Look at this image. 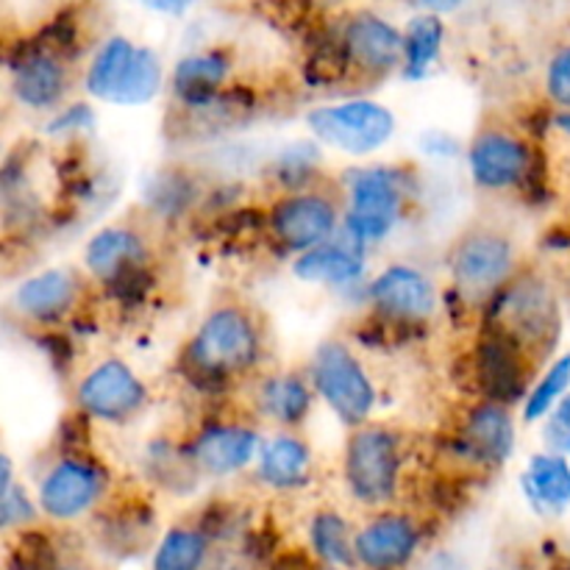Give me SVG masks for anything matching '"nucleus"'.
Listing matches in <instances>:
<instances>
[{
	"label": "nucleus",
	"instance_id": "obj_1",
	"mask_svg": "<svg viewBox=\"0 0 570 570\" xmlns=\"http://www.w3.org/2000/svg\"><path fill=\"white\" fill-rule=\"evenodd\" d=\"M265 360V323L245 301L212 306L189 340L178 365L198 387H228L248 379Z\"/></svg>",
	"mask_w": 570,
	"mask_h": 570
},
{
	"label": "nucleus",
	"instance_id": "obj_2",
	"mask_svg": "<svg viewBox=\"0 0 570 570\" xmlns=\"http://www.w3.org/2000/svg\"><path fill=\"white\" fill-rule=\"evenodd\" d=\"M488 328L521 345L540 367L560 343V295L540 273L523 271L488 306Z\"/></svg>",
	"mask_w": 570,
	"mask_h": 570
},
{
	"label": "nucleus",
	"instance_id": "obj_3",
	"mask_svg": "<svg viewBox=\"0 0 570 570\" xmlns=\"http://www.w3.org/2000/svg\"><path fill=\"white\" fill-rule=\"evenodd\" d=\"M445 265L454 295L473 312L488 309L501 289L521 273L515 239L495 226L465 228L451 243Z\"/></svg>",
	"mask_w": 570,
	"mask_h": 570
},
{
	"label": "nucleus",
	"instance_id": "obj_4",
	"mask_svg": "<svg viewBox=\"0 0 570 570\" xmlns=\"http://www.w3.org/2000/svg\"><path fill=\"white\" fill-rule=\"evenodd\" d=\"M404 476V438L384 423L351 429L343 451V479L351 499L371 510L395 501Z\"/></svg>",
	"mask_w": 570,
	"mask_h": 570
},
{
	"label": "nucleus",
	"instance_id": "obj_5",
	"mask_svg": "<svg viewBox=\"0 0 570 570\" xmlns=\"http://www.w3.org/2000/svg\"><path fill=\"white\" fill-rule=\"evenodd\" d=\"M309 382L317 399L337 415L343 426L360 429L371 423L379 395L365 365L348 343L337 337L323 340L312 354Z\"/></svg>",
	"mask_w": 570,
	"mask_h": 570
},
{
	"label": "nucleus",
	"instance_id": "obj_6",
	"mask_svg": "<svg viewBox=\"0 0 570 570\" xmlns=\"http://www.w3.org/2000/svg\"><path fill=\"white\" fill-rule=\"evenodd\" d=\"M410 189L395 167H367L354 173L343 198V223L360 248L384 243L404 220Z\"/></svg>",
	"mask_w": 570,
	"mask_h": 570
},
{
	"label": "nucleus",
	"instance_id": "obj_7",
	"mask_svg": "<svg viewBox=\"0 0 570 570\" xmlns=\"http://www.w3.org/2000/svg\"><path fill=\"white\" fill-rule=\"evenodd\" d=\"M267 234L287 254L301 256L323 243H332L343 223V204L337 195L321 187L289 189L271 204L265 215Z\"/></svg>",
	"mask_w": 570,
	"mask_h": 570
},
{
	"label": "nucleus",
	"instance_id": "obj_8",
	"mask_svg": "<svg viewBox=\"0 0 570 570\" xmlns=\"http://www.w3.org/2000/svg\"><path fill=\"white\" fill-rule=\"evenodd\" d=\"M306 126L317 142L362 159V156L379 154L393 139L399 120L379 100L354 98L343 104L317 106L306 115Z\"/></svg>",
	"mask_w": 570,
	"mask_h": 570
},
{
	"label": "nucleus",
	"instance_id": "obj_9",
	"mask_svg": "<svg viewBox=\"0 0 570 570\" xmlns=\"http://www.w3.org/2000/svg\"><path fill=\"white\" fill-rule=\"evenodd\" d=\"M150 404L148 384L120 356H106L76 384V410L87 421L106 426L134 423Z\"/></svg>",
	"mask_w": 570,
	"mask_h": 570
},
{
	"label": "nucleus",
	"instance_id": "obj_10",
	"mask_svg": "<svg viewBox=\"0 0 570 570\" xmlns=\"http://www.w3.org/2000/svg\"><path fill=\"white\" fill-rule=\"evenodd\" d=\"M109 490V471L83 451H67L48 468L37 488V504L48 521L72 523L89 515Z\"/></svg>",
	"mask_w": 570,
	"mask_h": 570
},
{
	"label": "nucleus",
	"instance_id": "obj_11",
	"mask_svg": "<svg viewBox=\"0 0 570 570\" xmlns=\"http://www.w3.org/2000/svg\"><path fill=\"white\" fill-rule=\"evenodd\" d=\"M468 173L484 193H510L532 181L538 150L523 134L504 126H484L465 150Z\"/></svg>",
	"mask_w": 570,
	"mask_h": 570
},
{
	"label": "nucleus",
	"instance_id": "obj_12",
	"mask_svg": "<svg viewBox=\"0 0 570 570\" xmlns=\"http://www.w3.org/2000/svg\"><path fill=\"white\" fill-rule=\"evenodd\" d=\"M471 373L479 399L512 406L527 401L529 390L538 382L534 373H540V365L521 345L484 326L471 351Z\"/></svg>",
	"mask_w": 570,
	"mask_h": 570
},
{
	"label": "nucleus",
	"instance_id": "obj_13",
	"mask_svg": "<svg viewBox=\"0 0 570 570\" xmlns=\"http://www.w3.org/2000/svg\"><path fill=\"white\" fill-rule=\"evenodd\" d=\"M367 306L382 323L395 328H421L438 315L440 295L421 267L395 262L367 287Z\"/></svg>",
	"mask_w": 570,
	"mask_h": 570
},
{
	"label": "nucleus",
	"instance_id": "obj_14",
	"mask_svg": "<svg viewBox=\"0 0 570 570\" xmlns=\"http://www.w3.org/2000/svg\"><path fill=\"white\" fill-rule=\"evenodd\" d=\"M518 423L512 406L476 399L456 421L454 449L476 471H501L515 454Z\"/></svg>",
	"mask_w": 570,
	"mask_h": 570
},
{
	"label": "nucleus",
	"instance_id": "obj_15",
	"mask_svg": "<svg viewBox=\"0 0 570 570\" xmlns=\"http://www.w3.org/2000/svg\"><path fill=\"white\" fill-rule=\"evenodd\" d=\"M148 239L131 223L104 226L83 248V271L89 282L109 289H131L148 273Z\"/></svg>",
	"mask_w": 570,
	"mask_h": 570
},
{
	"label": "nucleus",
	"instance_id": "obj_16",
	"mask_svg": "<svg viewBox=\"0 0 570 570\" xmlns=\"http://www.w3.org/2000/svg\"><path fill=\"white\" fill-rule=\"evenodd\" d=\"M89 282L72 267H48L22 278L11 293V312L26 326L53 328L81 309Z\"/></svg>",
	"mask_w": 570,
	"mask_h": 570
},
{
	"label": "nucleus",
	"instance_id": "obj_17",
	"mask_svg": "<svg viewBox=\"0 0 570 570\" xmlns=\"http://www.w3.org/2000/svg\"><path fill=\"white\" fill-rule=\"evenodd\" d=\"M262 434L250 423L239 421H209L189 434L184 454L195 473L212 479H226L245 471L259 460Z\"/></svg>",
	"mask_w": 570,
	"mask_h": 570
},
{
	"label": "nucleus",
	"instance_id": "obj_18",
	"mask_svg": "<svg viewBox=\"0 0 570 570\" xmlns=\"http://www.w3.org/2000/svg\"><path fill=\"white\" fill-rule=\"evenodd\" d=\"M340 50L345 65L373 81L404 67V33L371 11H360L345 22Z\"/></svg>",
	"mask_w": 570,
	"mask_h": 570
},
{
	"label": "nucleus",
	"instance_id": "obj_19",
	"mask_svg": "<svg viewBox=\"0 0 570 570\" xmlns=\"http://www.w3.org/2000/svg\"><path fill=\"white\" fill-rule=\"evenodd\" d=\"M423 543V529L410 512H376L356 532V566L365 570H406Z\"/></svg>",
	"mask_w": 570,
	"mask_h": 570
},
{
	"label": "nucleus",
	"instance_id": "obj_20",
	"mask_svg": "<svg viewBox=\"0 0 570 570\" xmlns=\"http://www.w3.org/2000/svg\"><path fill=\"white\" fill-rule=\"evenodd\" d=\"M11 92L31 111L56 109L70 92V67L50 48L28 50L11 70Z\"/></svg>",
	"mask_w": 570,
	"mask_h": 570
},
{
	"label": "nucleus",
	"instance_id": "obj_21",
	"mask_svg": "<svg viewBox=\"0 0 570 570\" xmlns=\"http://www.w3.org/2000/svg\"><path fill=\"white\" fill-rule=\"evenodd\" d=\"M315 401L317 393L309 376L295 371L267 373L256 382L254 390V406L259 417L276 423L284 432H295L304 426L315 410Z\"/></svg>",
	"mask_w": 570,
	"mask_h": 570
},
{
	"label": "nucleus",
	"instance_id": "obj_22",
	"mask_svg": "<svg viewBox=\"0 0 570 570\" xmlns=\"http://www.w3.org/2000/svg\"><path fill=\"white\" fill-rule=\"evenodd\" d=\"M315 454L309 443L295 432H282L262 445L256 476L273 493H298L312 482Z\"/></svg>",
	"mask_w": 570,
	"mask_h": 570
},
{
	"label": "nucleus",
	"instance_id": "obj_23",
	"mask_svg": "<svg viewBox=\"0 0 570 570\" xmlns=\"http://www.w3.org/2000/svg\"><path fill=\"white\" fill-rule=\"evenodd\" d=\"M228 76H232V59L223 50L184 56L173 70V95L184 109H209L220 98Z\"/></svg>",
	"mask_w": 570,
	"mask_h": 570
},
{
	"label": "nucleus",
	"instance_id": "obj_24",
	"mask_svg": "<svg viewBox=\"0 0 570 570\" xmlns=\"http://www.w3.org/2000/svg\"><path fill=\"white\" fill-rule=\"evenodd\" d=\"M523 495L540 515H562L570 507V462L554 451H540L521 476Z\"/></svg>",
	"mask_w": 570,
	"mask_h": 570
},
{
	"label": "nucleus",
	"instance_id": "obj_25",
	"mask_svg": "<svg viewBox=\"0 0 570 570\" xmlns=\"http://www.w3.org/2000/svg\"><path fill=\"white\" fill-rule=\"evenodd\" d=\"M365 273V259L356 248L343 243H323L293 259V276L304 284L348 287Z\"/></svg>",
	"mask_w": 570,
	"mask_h": 570
},
{
	"label": "nucleus",
	"instance_id": "obj_26",
	"mask_svg": "<svg viewBox=\"0 0 570 570\" xmlns=\"http://www.w3.org/2000/svg\"><path fill=\"white\" fill-rule=\"evenodd\" d=\"M312 554L323 568H354L356 566V532L348 518L334 507H321L309 521Z\"/></svg>",
	"mask_w": 570,
	"mask_h": 570
},
{
	"label": "nucleus",
	"instance_id": "obj_27",
	"mask_svg": "<svg viewBox=\"0 0 570 570\" xmlns=\"http://www.w3.org/2000/svg\"><path fill=\"white\" fill-rule=\"evenodd\" d=\"M134 56H137V45L128 42L126 37L106 39L98 53L92 56V61H89V70L83 76V89L92 98L111 104L115 95L120 92L122 81H126Z\"/></svg>",
	"mask_w": 570,
	"mask_h": 570
},
{
	"label": "nucleus",
	"instance_id": "obj_28",
	"mask_svg": "<svg viewBox=\"0 0 570 570\" xmlns=\"http://www.w3.org/2000/svg\"><path fill=\"white\" fill-rule=\"evenodd\" d=\"M445 39V26L434 11L426 14H417L410 26L404 28V76L410 81H421L429 76V70L434 67V61L440 59V50H443Z\"/></svg>",
	"mask_w": 570,
	"mask_h": 570
},
{
	"label": "nucleus",
	"instance_id": "obj_29",
	"mask_svg": "<svg viewBox=\"0 0 570 570\" xmlns=\"http://www.w3.org/2000/svg\"><path fill=\"white\" fill-rule=\"evenodd\" d=\"M209 560V534L200 527H170L161 534L150 570H204Z\"/></svg>",
	"mask_w": 570,
	"mask_h": 570
},
{
	"label": "nucleus",
	"instance_id": "obj_30",
	"mask_svg": "<svg viewBox=\"0 0 570 570\" xmlns=\"http://www.w3.org/2000/svg\"><path fill=\"white\" fill-rule=\"evenodd\" d=\"M570 395V351L554 356L549 365L540 371L538 382L529 390L527 401L521 404L523 423H540L562 404V399Z\"/></svg>",
	"mask_w": 570,
	"mask_h": 570
},
{
	"label": "nucleus",
	"instance_id": "obj_31",
	"mask_svg": "<svg viewBox=\"0 0 570 570\" xmlns=\"http://www.w3.org/2000/svg\"><path fill=\"white\" fill-rule=\"evenodd\" d=\"M161 81H165V70H161V59L156 50L137 48L128 76L122 81L120 92L115 95L111 104L115 106H145L159 95Z\"/></svg>",
	"mask_w": 570,
	"mask_h": 570
},
{
	"label": "nucleus",
	"instance_id": "obj_32",
	"mask_svg": "<svg viewBox=\"0 0 570 570\" xmlns=\"http://www.w3.org/2000/svg\"><path fill=\"white\" fill-rule=\"evenodd\" d=\"M0 495H3L0 499V521H3L6 532H14V529L22 532V529L37 521V515H42L37 499H31L22 484H9Z\"/></svg>",
	"mask_w": 570,
	"mask_h": 570
},
{
	"label": "nucleus",
	"instance_id": "obj_33",
	"mask_svg": "<svg viewBox=\"0 0 570 570\" xmlns=\"http://www.w3.org/2000/svg\"><path fill=\"white\" fill-rule=\"evenodd\" d=\"M546 95L557 111H570V45L557 50L546 67Z\"/></svg>",
	"mask_w": 570,
	"mask_h": 570
},
{
	"label": "nucleus",
	"instance_id": "obj_34",
	"mask_svg": "<svg viewBox=\"0 0 570 570\" xmlns=\"http://www.w3.org/2000/svg\"><path fill=\"white\" fill-rule=\"evenodd\" d=\"M543 440L549 445V451L554 454L570 456V395L562 399V404L546 417L543 426Z\"/></svg>",
	"mask_w": 570,
	"mask_h": 570
},
{
	"label": "nucleus",
	"instance_id": "obj_35",
	"mask_svg": "<svg viewBox=\"0 0 570 570\" xmlns=\"http://www.w3.org/2000/svg\"><path fill=\"white\" fill-rule=\"evenodd\" d=\"M142 3L159 14H184L193 6V0H142Z\"/></svg>",
	"mask_w": 570,
	"mask_h": 570
},
{
	"label": "nucleus",
	"instance_id": "obj_36",
	"mask_svg": "<svg viewBox=\"0 0 570 570\" xmlns=\"http://www.w3.org/2000/svg\"><path fill=\"white\" fill-rule=\"evenodd\" d=\"M554 128L562 134V137L570 139V111H557V115H554Z\"/></svg>",
	"mask_w": 570,
	"mask_h": 570
},
{
	"label": "nucleus",
	"instance_id": "obj_37",
	"mask_svg": "<svg viewBox=\"0 0 570 570\" xmlns=\"http://www.w3.org/2000/svg\"><path fill=\"white\" fill-rule=\"evenodd\" d=\"M423 6H429V9H434V11H449V9H454V6H460L462 0H421Z\"/></svg>",
	"mask_w": 570,
	"mask_h": 570
},
{
	"label": "nucleus",
	"instance_id": "obj_38",
	"mask_svg": "<svg viewBox=\"0 0 570 570\" xmlns=\"http://www.w3.org/2000/svg\"><path fill=\"white\" fill-rule=\"evenodd\" d=\"M566 293H568V298H570V262H568V273H566Z\"/></svg>",
	"mask_w": 570,
	"mask_h": 570
},
{
	"label": "nucleus",
	"instance_id": "obj_39",
	"mask_svg": "<svg viewBox=\"0 0 570 570\" xmlns=\"http://www.w3.org/2000/svg\"><path fill=\"white\" fill-rule=\"evenodd\" d=\"M321 570H354V568H321Z\"/></svg>",
	"mask_w": 570,
	"mask_h": 570
},
{
	"label": "nucleus",
	"instance_id": "obj_40",
	"mask_svg": "<svg viewBox=\"0 0 570 570\" xmlns=\"http://www.w3.org/2000/svg\"><path fill=\"white\" fill-rule=\"evenodd\" d=\"M61 570H81V568H76V566H67V568H61Z\"/></svg>",
	"mask_w": 570,
	"mask_h": 570
}]
</instances>
